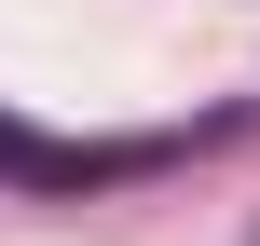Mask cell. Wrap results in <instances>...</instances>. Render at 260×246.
Instances as JSON below:
<instances>
[{
	"label": "cell",
	"instance_id": "obj_1",
	"mask_svg": "<svg viewBox=\"0 0 260 246\" xmlns=\"http://www.w3.org/2000/svg\"><path fill=\"white\" fill-rule=\"evenodd\" d=\"M137 164H165V137L82 151V137H41V123H14V110H0V178H14V192H82V178H137Z\"/></svg>",
	"mask_w": 260,
	"mask_h": 246
}]
</instances>
